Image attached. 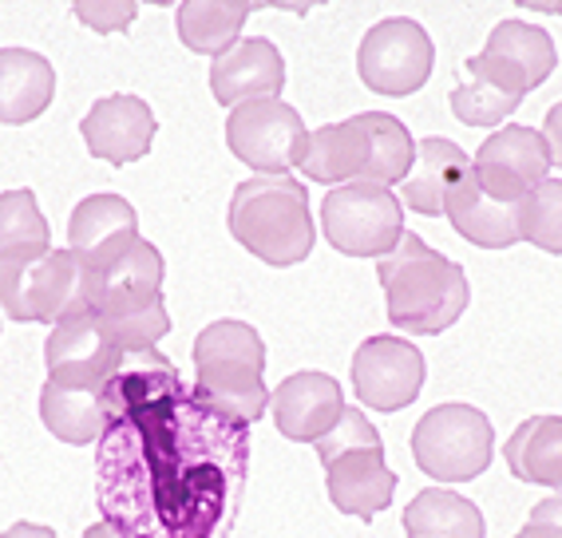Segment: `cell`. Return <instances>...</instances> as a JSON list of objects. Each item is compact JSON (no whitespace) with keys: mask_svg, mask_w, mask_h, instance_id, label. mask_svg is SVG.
<instances>
[{"mask_svg":"<svg viewBox=\"0 0 562 538\" xmlns=\"http://www.w3.org/2000/svg\"><path fill=\"white\" fill-rule=\"evenodd\" d=\"M250 479V424L194 392L108 424L95 444V503L131 538H226Z\"/></svg>","mask_w":562,"mask_h":538,"instance_id":"obj_1","label":"cell"},{"mask_svg":"<svg viewBox=\"0 0 562 538\" xmlns=\"http://www.w3.org/2000/svg\"><path fill=\"white\" fill-rule=\"evenodd\" d=\"M376 273L389 298V321L412 337L452 329L472 301L468 273L440 249L424 246L416 234H404L396 249L376 261Z\"/></svg>","mask_w":562,"mask_h":538,"instance_id":"obj_2","label":"cell"},{"mask_svg":"<svg viewBox=\"0 0 562 538\" xmlns=\"http://www.w3.org/2000/svg\"><path fill=\"white\" fill-rule=\"evenodd\" d=\"M266 345L246 321H214L194 337V400L222 416L254 424L270 412Z\"/></svg>","mask_w":562,"mask_h":538,"instance_id":"obj_3","label":"cell"},{"mask_svg":"<svg viewBox=\"0 0 562 538\" xmlns=\"http://www.w3.org/2000/svg\"><path fill=\"white\" fill-rule=\"evenodd\" d=\"M231 234L266 266H297L313 254L317 229L310 214V190L290 175H258L234 187Z\"/></svg>","mask_w":562,"mask_h":538,"instance_id":"obj_4","label":"cell"},{"mask_svg":"<svg viewBox=\"0 0 562 538\" xmlns=\"http://www.w3.org/2000/svg\"><path fill=\"white\" fill-rule=\"evenodd\" d=\"M317 456L325 463V487L337 511L372 523L392 503L396 475L384 463V444L364 412L345 404L341 419L317 439Z\"/></svg>","mask_w":562,"mask_h":538,"instance_id":"obj_5","label":"cell"},{"mask_svg":"<svg viewBox=\"0 0 562 538\" xmlns=\"http://www.w3.org/2000/svg\"><path fill=\"white\" fill-rule=\"evenodd\" d=\"M0 310L12 321H60L91 310L71 249H24L0 258Z\"/></svg>","mask_w":562,"mask_h":538,"instance_id":"obj_6","label":"cell"},{"mask_svg":"<svg viewBox=\"0 0 562 538\" xmlns=\"http://www.w3.org/2000/svg\"><path fill=\"white\" fill-rule=\"evenodd\" d=\"M412 456L436 483H472L495 456L492 419L472 404H436L412 431Z\"/></svg>","mask_w":562,"mask_h":538,"instance_id":"obj_7","label":"cell"},{"mask_svg":"<svg viewBox=\"0 0 562 538\" xmlns=\"http://www.w3.org/2000/svg\"><path fill=\"white\" fill-rule=\"evenodd\" d=\"M322 226L333 249H341L349 258L381 261L404 238V206L389 187L357 179L325 194Z\"/></svg>","mask_w":562,"mask_h":538,"instance_id":"obj_8","label":"cell"},{"mask_svg":"<svg viewBox=\"0 0 562 538\" xmlns=\"http://www.w3.org/2000/svg\"><path fill=\"white\" fill-rule=\"evenodd\" d=\"M226 143H231L234 159L246 162L258 175H285V170L302 167L310 131L290 103L254 100L231 111Z\"/></svg>","mask_w":562,"mask_h":538,"instance_id":"obj_9","label":"cell"},{"mask_svg":"<svg viewBox=\"0 0 562 538\" xmlns=\"http://www.w3.org/2000/svg\"><path fill=\"white\" fill-rule=\"evenodd\" d=\"M436 48L428 32L408 16H389L364 32L357 68H361L364 88L376 96H412L432 76Z\"/></svg>","mask_w":562,"mask_h":538,"instance_id":"obj_10","label":"cell"},{"mask_svg":"<svg viewBox=\"0 0 562 538\" xmlns=\"http://www.w3.org/2000/svg\"><path fill=\"white\" fill-rule=\"evenodd\" d=\"M123 349L111 337L108 321L95 310H83L76 317L52 325L44 340V360H48V380L60 389L100 392L108 384L111 369L120 365Z\"/></svg>","mask_w":562,"mask_h":538,"instance_id":"obj_11","label":"cell"},{"mask_svg":"<svg viewBox=\"0 0 562 538\" xmlns=\"http://www.w3.org/2000/svg\"><path fill=\"white\" fill-rule=\"evenodd\" d=\"M554 64H559V52L547 32L527 21H503L487 36V48L475 60H468V71H472V80L492 83V88L522 100L527 91L551 76Z\"/></svg>","mask_w":562,"mask_h":538,"instance_id":"obj_12","label":"cell"},{"mask_svg":"<svg viewBox=\"0 0 562 538\" xmlns=\"http://www.w3.org/2000/svg\"><path fill=\"white\" fill-rule=\"evenodd\" d=\"M352 389L376 412H401L424 389V357L412 340L369 337L352 357Z\"/></svg>","mask_w":562,"mask_h":538,"instance_id":"obj_13","label":"cell"},{"mask_svg":"<svg viewBox=\"0 0 562 538\" xmlns=\"http://www.w3.org/2000/svg\"><path fill=\"white\" fill-rule=\"evenodd\" d=\"M187 392H191V384L179 377V369L159 349L123 352L120 365L111 369L108 384L100 389L103 428L120 424L127 416H139V412L159 408V404H171V400L187 396Z\"/></svg>","mask_w":562,"mask_h":538,"instance_id":"obj_14","label":"cell"},{"mask_svg":"<svg viewBox=\"0 0 562 538\" xmlns=\"http://www.w3.org/2000/svg\"><path fill=\"white\" fill-rule=\"evenodd\" d=\"M139 242V214L120 194H91L68 218V249L83 273L115 266Z\"/></svg>","mask_w":562,"mask_h":538,"instance_id":"obj_15","label":"cell"},{"mask_svg":"<svg viewBox=\"0 0 562 538\" xmlns=\"http://www.w3.org/2000/svg\"><path fill=\"white\" fill-rule=\"evenodd\" d=\"M83 290H88V305L100 317L151 310L155 301H162V254L139 238L115 266L83 273Z\"/></svg>","mask_w":562,"mask_h":538,"instance_id":"obj_16","label":"cell"},{"mask_svg":"<svg viewBox=\"0 0 562 538\" xmlns=\"http://www.w3.org/2000/svg\"><path fill=\"white\" fill-rule=\"evenodd\" d=\"M345 392L329 372H293L270 392V416L293 444H317L341 419Z\"/></svg>","mask_w":562,"mask_h":538,"instance_id":"obj_17","label":"cell"},{"mask_svg":"<svg viewBox=\"0 0 562 538\" xmlns=\"http://www.w3.org/2000/svg\"><path fill=\"white\" fill-rule=\"evenodd\" d=\"M80 131L95 159L123 167V162H135L151 150L155 111L139 96H103L100 103H91Z\"/></svg>","mask_w":562,"mask_h":538,"instance_id":"obj_18","label":"cell"},{"mask_svg":"<svg viewBox=\"0 0 562 538\" xmlns=\"http://www.w3.org/2000/svg\"><path fill=\"white\" fill-rule=\"evenodd\" d=\"M285 88L281 52L266 36L238 41L226 56L211 64V91L222 108H241L254 100H278Z\"/></svg>","mask_w":562,"mask_h":538,"instance_id":"obj_19","label":"cell"},{"mask_svg":"<svg viewBox=\"0 0 562 538\" xmlns=\"http://www.w3.org/2000/svg\"><path fill=\"white\" fill-rule=\"evenodd\" d=\"M443 214H448V222L456 226V234L468 238L472 246L507 249V246H515V242H522V229H519L522 202L492 199V194L480 187V179H475L472 162H468V170L456 179V187L448 190Z\"/></svg>","mask_w":562,"mask_h":538,"instance_id":"obj_20","label":"cell"},{"mask_svg":"<svg viewBox=\"0 0 562 538\" xmlns=\"http://www.w3.org/2000/svg\"><path fill=\"white\" fill-rule=\"evenodd\" d=\"M364 170H369V131H364L361 115L317 127L305 143V179L325 182V187H345V182L364 179Z\"/></svg>","mask_w":562,"mask_h":538,"instance_id":"obj_21","label":"cell"},{"mask_svg":"<svg viewBox=\"0 0 562 538\" xmlns=\"http://www.w3.org/2000/svg\"><path fill=\"white\" fill-rule=\"evenodd\" d=\"M56 96V71L41 52L29 48H0V123L36 120Z\"/></svg>","mask_w":562,"mask_h":538,"instance_id":"obj_22","label":"cell"},{"mask_svg":"<svg viewBox=\"0 0 562 538\" xmlns=\"http://www.w3.org/2000/svg\"><path fill=\"white\" fill-rule=\"evenodd\" d=\"M468 162L472 159L452 139H420L416 143V162H412L408 179L401 182V206L440 218L448 190L468 170Z\"/></svg>","mask_w":562,"mask_h":538,"instance_id":"obj_23","label":"cell"},{"mask_svg":"<svg viewBox=\"0 0 562 538\" xmlns=\"http://www.w3.org/2000/svg\"><path fill=\"white\" fill-rule=\"evenodd\" d=\"M503 459L522 483L562 491V416L522 419L515 436L503 444Z\"/></svg>","mask_w":562,"mask_h":538,"instance_id":"obj_24","label":"cell"},{"mask_svg":"<svg viewBox=\"0 0 562 538\" xmlns=\"http://www.w3.org/2000/svg\"><path fill=\"white\" fill-rule=\"evenodd\" d=\"M250 4L241 0H187L179 12H175V24H179V41L191 52L202 56H226V52L238 44L241 24L250 21Z\"/></svg>","mask_w":562,"mask_h":538,"instance_id":"obj_25","label":"cell"},{"mask_svg":"<svg viewBox=\"0 0 562 538\" xmlns=\"http://www.w3.org/2000/svg\"><path fill=\"white\" fill-rule=\"evenodd\" d=\"M408 538H483V515L456 491L428 487L404 511Z\"/></svg>","mask_w":562,"mask_h":538,"instance_id":"obj_26","label":"cell"},{"mask_svg":"<svg viewBox=\"0 0 562 538\" xmlns=\"http://www.w3.org/2000/svg\"><path fill=\"white\" fill-rule=\"evenodd\" d=\"M475 162L512 175V179H519L527 190H535L539 182H547V175H551V150H547L542 131H535V127L495 131L492 139L480 147Z\"/></svg>","mask_w":562,"mask_h":538,"instance_id":"obj_27","label":"cell"},{"mask_svg":"<svg viewBox=\"0 0 562 538\" xmlns=\"http://www.w3.org/2000/svg\"><path fill=\"white\" fill-rule=\"evenodd\" d=\"M41 419L44 428L64 444L88 448L100 444L103 436V412H100V392H80V389H60V384H44L41 392Z\"/></svg>","mask_w":562,"mask_h":538,"instance_id":"obj_28","label":"cell"},{"mask_svg":"<svg viewBox=\"0 0 562 538\" xmlns=\"http://www.w3.org/2000/svg\"><path fill=\"white\" fill-rule=\"evenodd\" d=\"M361 123L369 131V170H364V182L392 187V182L408 179L412 162H416V139L408 135V127L396 115H384V111H364Z\"/></svg>","mask_w":562,"mask_h":538,"instance_id":"obj_29","label":"cell"},{"mask_svg":"<svg viewBox=\"0 0 562 538\" xmlns=\"http://www.w3.org/2000/svg\"><path fill=\"white\" fill-rule=\"evenodd\" d=\"M24 249H52V229L32 190H4L0 194V258L24 254Z\"/></svg>","mask_w":562,"mask_h":538,"instance_id":"obj_30","label":"cell"},{"mask_svg":"<svg viewBox=\"0 0 562 538\" xmlns=\"http://www.w3.org/2000/svg\"><path fill=\"white\" fill-rule=\"evenodd\" d=\"M522 242L539 246L542 254H562V179H547L522 199L519 214Z\"/></svg>","mask_w":562,"mask_h":538,"instance_id":"obj_31","label":"cell"},{"mask_svg":"<svg viewBox=\"0 0 562 538\" xmlns=\"http://www.w3.org/2000/svg\"><path fill=\"white\" fill-rule=\"evenodd\" d=\"M519 96H507V91L492 88V83L472 80V83H460L452 91V111L456 120L468 123V127H499L507 115L519 111Z\"/></svg>","mask_w":562,"mask_h":538,"instance_id":"obj_32","label":"cell"},{"mask_svg":"<svg viewBox=\"0 0 562 538\" xmlns=\"http://www.w3.org/2000/svg\"><path fill=\"white\" fill-rule=\"evenodd\" d=\"M108 321L111 337L120 340V349H155L167 333H171V317H167V305L155 301L151 310H139V313H123V317H103Z\"/></svg>","mask_w":562,"mask_h":538,"instance_id":"obj_33","label":"cell"},{"mask_svg":"<svg viewBox=\"0 0 562 538\" xmlns=\"http://www.w3.org/2000/svg\"><path fill=\"white\" fill-rule=\"evenodd\" d=\"M76 16L83 24H91V32H120L127 29L135 16H139V4L135 0H80L76 4Z\"/></svg>","mask_w":562,"mask_h":538,"instance_id":"obj_34","label":"cell"},{"mask_svg":"<svg viewBox=\"0 0 562 538\" xmlns=\"http://www.w3.org/2000/svg\"><path fill=\"white\" fill-rule=\"evenodd\" d=\"M542 139H547V150H551V167H562V103H554L542 120Z\"/></svg>","mask_w":562,"mask_h":538,"instance_id":"obj_35","label":"cell"},{"mask_svg":"<svg viewBox=\"0 0 562 538\" xmlns=\"http://www.w3.org/2000/svg\"><path fill=\"white\" fill-rule=\"evenodd\" d=\"M531 523H539V527L562 530V495H551V498H542V503H535Z\"/></svg>","mask_w":562,"mask_h":538,"instance_id":"obj_36","label":"cell"},{"mask_svg":"<svg viewBox=\"0 0 562 538\" xmlns=\"http://www.w3.org/2000/svg\"><path fill=\"white\" fill-rule=\"evenodd\" d=\"M0 538H56V530L36 527V523H16V527H9Z\"/></svg>","mask_w":562,"mask_h":538,"instance_id":"obj_37","label":"cell"},{"mask_svg":"<svg viewBox=\"0 0 562 538\" xmlns=\"http://www.w3.org/2000/svg\"><path fill=\"white\" fill-rule=\"evenodd\" d=\"M83 538H131V535H123V530L111 527V523H95V527L83 530Z\"/></svg>","mask_w":562,"mask_h":538,"instance_id":"obj_38","label":"cell"},{"mask_svg":"<svg viewBox=\"0 0 562 538\" xmlns=\"http://www.w3.org/2000/svg\"><path fill=\"white\" fill-rule=\"evenodd\" d=\"M515 538H562V530H554V527H539V523H527V527H522Z\"/></svg>","mask_w":562,"mask_h":538,"instance_id":"obj_39","label":"cell"},{"mask_svg":"<svg viewBox=\"0 0 562 538\" xmlns=\"http://www.w3.org/2000/svg\"><path fill=\"white\" fill-rule=\"evenodd\" d=\"M539 12H551V16H562V4H539Z\"/></svg>","mask_w":562,"mask_h":538,"instance_id":"obj_40","label":"cell"}]
</instances>
